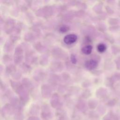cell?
I'll return each mask as SVG.
<instances>
[{"label": "cell", "mask_w": 120, "mask_h": 120, "mask_svg": "<svg viewBox=\"0 0 120 120\" xmlns=\"http://www.w3.org/2000/svg\"><path fill=\"white\" fill-rule=\"evenodd\" d=\"M77 37L76 35L70 34L67 35L64 38V42L68 45H70L74 43L77 40Z\"/></svg>", "instance_id": "6da1fadb"}, {"label": "cell", "mask_w": 120, "mask_h": 120, "mask_svg": "<svg viewBox=\"0 0 120 120\" xmlns=\"http://www.w3.org/2000/svg\"><path fill=\"white\" fill-rule=\"evenodd\" d=\"M85 65L86 68L89 70H91L96 68L98 65V63L94 60H90L85 62Z\"/></svg>", "instance_id": "7a4b0ae2"}, {"label": "cell", "mask_w": 120, "mask_h": 120, "mask_svg": "<svg viewBox=\"0 0 120 120\" xmlns=\"http://www.w3.org/2000/svg\"><path fill=\"white\" fill-rule=\"evenodd\" d=\"M92 50V46L90 45H85L82 48V52L83 53L88 55L91 53Z\"/></svg>", "instance_id": "3957f363"}, {"label": "cell", "mask_w": 120, "mask_h": 120, "mask_svg": "<svg viewBox=\"0 0 120 120\" xmlns=\"http://www.w3.org/2000/svg\"><path fill=\"white\" fill-rule=\"evenodd\" d=\"M106 46L103 44H100L97 46V49L100 52H103L106 50Z\"/></svg>", "instance_id": "277c9868"}, {"label": "cell", "mask_w": 120, "mask_h": 120, "mask_svg": "<svg viewBox=\"0 0 120 120\" xmlns=\"http://www.w3.org/2000/svg\"><path fill=\"white\" fill-rule=\"evenodd\" d=\"M69 27L67 25H62L59 29V31L61 33H65L69 30Z\"/></svg>", "instance_id": "5b68a950"}, {"label": "cell", "mask_w": 120, "mask_h": 120, "mask_svg": "<svg viewBox=\"0 0 120 120\" xmlns=\"http://www.w3.org/2000/svg\"><path fill=\"white\" fill-rule=\"evenodd\" d=\"M70 59H71V61L72 63L75 64L76 63L77 60H76L75 56L74 54H71V57H70Z\"/></svg>", "instance_id": "8992f818"}]
</instances>
